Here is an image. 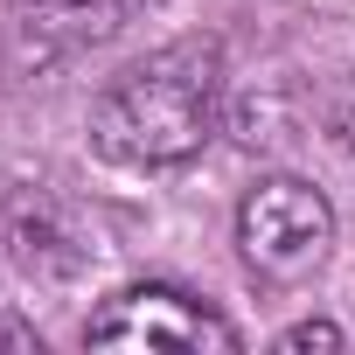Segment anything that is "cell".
I'll list each match as a JSON object with an SVG mask.
<instances>
[{"instance_id": "cell-3", "label": "cell", "mask_w": 355, "mask_h": 355, "mask_svg": "<svg viewBox=\"0 0 355 355\" xmlns=\"http://www.w3.org/2000/svg\"><path fill=\"white\" fill-rule=\"evenodd\" d=\"M237 244L251 258V272L265 279H306L327 244H334V209L313 182H293V174H272L258 182L237 209Z\"/></svg>"}, {"instance_id": "cell-1", "label": "cell", "mask_w": 355, "mask_h": 355, "mask_svg": "<svg viewBox=\"0 0 355 355\" xmlns=\"http://www.w3.org/2000/svg\"><path fill=\"white\" fill-rule=\"evenodd\" d=\"M223 119V49L189 35L119 70L91 105V146L119 167H182Z\"/></svg>"}, {"instance_id": "cell-2", "label": "cell", "mask_w": 355, "mask_h": 355, "mask_svg": "<svg viewBox=\"0 0 355 355\" xmlns=\"http://www.w3.org/2000/svg\"><path fill=\"white\" fill-rule=\"evenodd\" d=\"M84 341L91 348H125V355H202V348L230 355L237 327L182 286H125L91 313Z\"/></svg>"}, {"instance_id": "cell-5", "label": "cell", "mask_w": 355, "mask_h": 355, "mask_svg": "<svg viewBox=\"0 0 355 355\" xmlns=\"http://www.w3.org/2000/svg\"><path fill=\"white\" fill-rule=\"evenodd\" d=\"M279 348H341V327H334V320H300Z\"/></svg>"}, {"instance_id": "cell-6", "label": "cell", "mask_w": 355, "mask_h": 355, "mask_svg": "<svg viewBox=\"0 0 355 355\" xmlns=\"http://www.w3.org/2000/svg\"><path fill=\"white\" fill-rule=\"evenodd\" d=\"M341 139H348V153H355V112H348V119H341Z\"/></svg>"}, {"instance_id": "cell-4", "label": "cell", "mask_w": 355, "mask_h": 355, "mask_svg": "<svg viewBox=\"0 0 355 355\" xmlns=\"http://www.w3.org/2000/svg\"><path fill=\"white\" fill-rule=\"evenodd\" d=\"M15 21L49 42V49H84V42H105L125 28V15L139 8V0H8Z\"/></svg>"}]
</instances>
